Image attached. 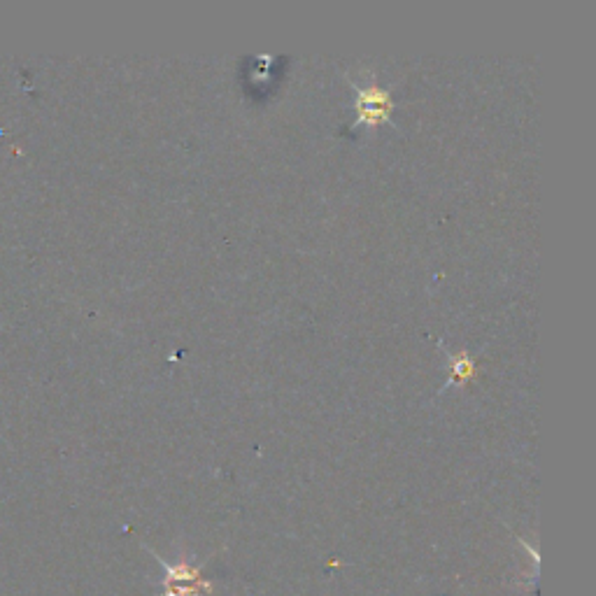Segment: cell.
<instances>
[{"instance_id":"cell-1","label":"cell","mask_w":596,"mask_h":596,"mask_svg":"<svg viewBox=\"0 0 596 596\" xmlns=\"http://www.w3.org/2000/svg\"><path fill=\"white\" fill-rule=\"evenodd\" d=\"M352 89L354 108H357V119L352 122V129H359V126L378 129V126L392 122L394 101L387 89L378 87V84H366V87L352 84Z\"/></svg>"},{"instance_id":"cell-2","label":"cell","mask_w":596,"mask_h":596,"mask_svg":"<svg viewBox=\"0 0 596 596\" xmlns=\"http://www.w3.org/2000/svg\"><path fill=\"white\" fill-rule=\"evenodd\" d=\"M473 378H475V359L466 352L454 354V357H450V378H447L443 389L454 387V385H464V382L473 380Z\"/></svg>"}]
</instances>
